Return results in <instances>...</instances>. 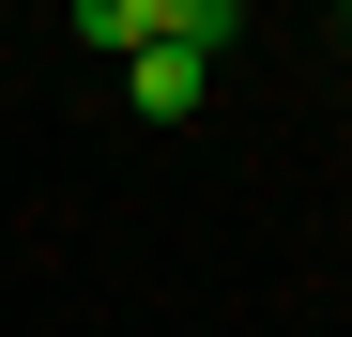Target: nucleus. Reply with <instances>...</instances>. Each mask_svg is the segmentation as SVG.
Masks as SVG:
<instances>
[{
	"mask_svg": "<svg viewBox=\"0 0 352 337\" xmlns=\"http://www.w3.org/2000/svg\"><path fill=\"white\" fill-rule=\"evenodd\" d=\"M77 31L107 46V62H138V46H168V0H77Z\"/></svg>",
	"mask_w": 352,
	"mask_h": 337,
	"instance_id": "obj_2",
	"label": "nucleus"
},
{
	"mask_svg": "<svg viewBox=\"0 0 352 337\" xmlns=\"http://www.w3.org/2000/svg\"><path fill=\"white\" fill-rule=\"evenodd\" d=\"M230 31H245V0H168V46H199V62H214Z\"/></svg>",
	"mask_w": 352,
	"mask_h": 337,
	"instance_id": "obj_3",
	"label": "nucleus"
},
{
	"mask_svg": "<svg viewBox=\"0 0 352 337\" xmlns=\"http://www.w3.org/2000/svg\"><path fill=\"white\" fill-rule=\"evenodd\" d=\"M199 92H214L199 46H138V62H123V107H138V123H199Z\"/></svg>",
	"mask_w": 352,
	"mask_h": 337,
	"instance_id": "obj_1",
	"label": "nucleus"
}]
</instances>
